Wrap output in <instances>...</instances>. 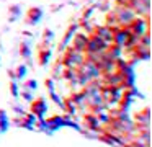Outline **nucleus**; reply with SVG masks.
Wrapping results in <instances>:
<instances>
[{
  "instance_id": "nucleus-1",
  "label": "nucleus",
  "mask_w": 152,
  "mask_h": 147,
  "mask_svg": "<svg viewBox=\"0 0 152 147\" xmlns=\"http://www.w3.org/2000/svg\"><path fill=\"white\" fill-rule=\"evenodd\" d=\"M116 20H118V23L121 26H128L129 23L132 21V20L136 18V13H134V10L131 8V7H128V5H124V7H119L118 10H116Z\"/></svg>"
},
{
  "instance_id": "nucleus-2",
  "label": "nucleus",
  "mask_w": 152,
  "mask_h": 147,
  "mask_svg": "<svg viewBox=\"0 0 152 147\" xmlns=\"http://www.w3.org/2000/svg\"><path fill=\"white\" fill-rule=\"evenodd\" d=\"M93 34L98 36L100 39L106 42H113V29L110 26H100V28H93Z\"/></svg>"
},
{
  "instance_id": "nucleus-3",
  "label": "nucleus",
  "mask_w": 152,
  "mask_h": 147,
  "mask_svg": "<svg viewBox=\"0 0 152 147\" xmlns=\"http://www.w3.org/2000/svg\"><path fill=\"white\" fill-rule=\"evenodd\" d=\"M87 39H88V38H87L85 34H75V36H74V48H72V49L83 52V51H85Z\"/></svg>"
},
{
  "instance_id": "nucleus-4",
  "label": "nucleus",
  "mask_w": 152,
  "mask_h": 147,
  "mask_svg": "<svg viewBox=\"0 0 152 147\" xmlns=\"http://www.w3.org/2000/svg\"><path fill=\"white\" fill-rule=\"evenodd\" d=\"M30 16H31V23H36L38 21V20H39V16H41V12H39V10H31V12H30Z\"/></svg>"
},
{
  "instance_id": "nucleus-5",
  "label": "nucleus",
  "mask_w": 152,
  "mask_h": 147,
  "mask_svg": "<svg viewBox=\"0 0 152 147\" xmlns=\"http://www.w3.org/2000/svg\"><path fill=\"white\" fill-rule=\"evenodd\" d=\"M43 110H44V103H43V101H38V105H36V106L33 105V111H36L38 114H41V113H43Z\"/></svg>"
},
{
  "instance_id": "nucleus-6",
  "label": "nucleus",
  "mask_w": 152,
  "mask_h": 147,
  "mask_svg": "<svg viewBox=\"0 0 152 147\" xmlns=\"http://www.w3.org/2000/svg\"><path fill=\"white\" fill-rule=\"evenodd\" d=\"M21 52H23V56H26V57L30 56V51H28L26 44H23V46H21Z\"/></svg>"
},
{
  "instance_id": "nucleus-7",
  "label": "nucleus",
  "mask_w": 152,
  "mask_h": 147,
  "mask_svg": "<svg viewBox=\"0 0 152 147\" xmlns=\"http://www.w3.org/2000/svg\"><path fill=\"white\" fill-rule=\"evenodd\" d=\"M18 75H20V77H21V75H25V67H20V69H18Z\"/></svg>"
}]
</instances>
